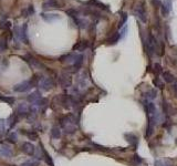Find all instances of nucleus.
I'll return each mask as SVG.
<instances>
[{"mask_svg": "<svg viewBox=\"0 0 177 166\" xmlns=\"http://www.w3.org/2000/svg\"><path fill=\"white\" fill-rule=\"evenodd\" d=\"M11 28V23L8 20H2L0 21V30H5V31H9Z\"/></svg>", "mask_w": 177, "mask_h": 166, "instance_id": "nucleus-22", "label": "nucleus"}, {"mask_svg": "<svg viewBox=\"0 0 177 166\" xmlns=\"http://www.w3.org/2000/svg\"><path fill=\"white\" fill-rule=\"evenodd\" d=\"M134 12H135V15L137 16L138 19L141 20L143 23H146V22H147V15H146L145 8L143 7V5L136 6V8L134 9Z\"/></svg>", "mask_w": 177, "mask_h": 166, "instance_id": "nucleus-5", "label": "nucleus"}, {"mask_svg": "<svg viewBox=\"0 0 177 166\" xmlns=\"http://www.w3.org/2000/svg\"><path fill=\"white\" fill-rule=\"evenodd\" d=\"M61 125L64 129L68 134H72L76 131V125H75V119L72 115H68V116L63 117L61 120Z\"/></svg>", "mask_w": 177, "mask_h": 166, "instance_id": "nucleus-1", "label": "nucleus"}, {"mask_svg": "<svg viewBox=\"0 0 177 166\" xmlns=\"http://www.w3.org/2000/svg\"><path fill=\"white\" fill-rule=\"evenodd\" d=\"M162 76H163V80L165 81L166 83H173L175 81L174 76H173L170 72H167V71L162 72Z\"/></svg>", "mask_w": 177, "mask_h": 166, "instance_id": "nucleus-18", "label": "nucleus"}, {"mask_svg": "<svg viewBox=\"0 0 177 166\" xmlns=\"http://www.w3.org/2000/svg\"><path fill=\"white\" fill-rule=\"evenodd\" d=\"M125 137H126V141L129 142L130 144L136 149L137 147V144H138V137L136 135H134L133 133H126L125 134Z\"/></svg>", "mask_w": 177, "mask_h": 166, "instance_id": "nucleus-10", "label": "nucleus"}, {"mask_svg": "<svg viewBox=\"0 0 177 166\" xmlns=\"http://www.w3.org/2000/svg\"><path fill=\"white\" fill-rule=\"evenodd\" d=\"M18 119H19V116H18V114H16V113H13V114L9 117V127L10 129H12V127L17 124Z\"/></svg>", "mask_w": 177, "mask_h": 166, "instance_id": "nucleus-21", "label": "nucleus"}, {"mask_svg": "<svg viewBox=\"0 0 177 166\" xmlns=\"http://www.w3.org/2000/svg\"><path fill=\"white\" fill-rule=\"evenodd\" d=\"M21 33H22V41L26 44H28V39H27V23H24L23 27L21 28Z\"/></svg>", "mask_w": 177, "mask_h": 166, "instance_id": "nucleus-27", "label": "nucleus"}, {"mask_svg": "<svg viewBox=\"0 0 177 166\" xmlns=\"http://www.w3.org/2000/svg\"><path fill=\"white\" fill-rule=\"evenodd\" d=\"M173 89H174L175 93H176V95H177V80L174 81V85H173Z\"/></svg>", "mask_w": 177, "mask_h": 166, "instance_id": "nucleus-43", "label": "nucleus"}, {"mask_svg": "<svg viewBox=\"0 0 177 166\" xmlns=\"http://www.w3.org/2000/svg\"><path fill=\"white\" fill-rule=\"evenodd\" d=\"M156 48H157V41H156L155 37L153 34L150 33L148 34V38L146 40V52L150 56H152L154 54V52L156 51Z\"/></svg>", "mask_w": 177, "mask_h": 166, "instance_id": "nucleus-2", "label": "nucleus"}, {"mask_svg": "<svg viewBox=\"0 0 177 166\" xmlns=\"http://www.w3.org/2000/svg\"><path fill=\"white\" fill-rule=\"evenodd\" d=\"M160 11H162V15L164 16V17H166V16L170 13V9H172V1L170 0H166L165 2L163 3V5H160Z\"/></svg>", "mask_w": 177, "mask_h": 166, "instance_id": "nucleus-11", "label": "nucleus"}, {"mask_svg": "<svg viewBox=\"0 0 177 166\" xmlns=\"http://www.w3.org/2000/svg\"><path fill=\"white\" fill-rule=\"evenodd\" d=\"M59 7H60V3H59L58 0H46L42 3V8L43 9H51V8H59Z\"/></svg>", "mask_w": 177, "mask_h": 166, "instance_id": "nucleus-12", "label": "nucleus"}, {"mask_svg": "<svg viewBox=\"0 0 177 166\" xmlns=\"http://www.w3.org/2000/svg\"><path fill=\"white\" fill-rule=\"evenodd\" d=\"M75 58H76V56L73 53H69V54H66V56H63L60 58V61L61 62H74Z\"/></svg>", "mask_w": 177, "mask_h": 166, "instance_id": "nucleus-20", "label": "nucleus"}, {"mask_svg": "<svg viewBox=\"0 0 177 166\" xmlns=\"http://www.w3.org/2000/svg\"><path fill=\"white\" fill-rule=\"evenodd\" d=\"M42 99L41 96V93L39 92V91H34V92H32L31 94H29L27 98V100L29 101L30 103H33V104H37V103L39 102L40 100Z\"/></svg>", "mask_w": 177, "mask_h": 166, "instance_id": "nucleus-9", "label": "nucleus"}, {"mask_svg": "<svg viewBox=\"0 0 177 166\" xmlns=\"http://www.w3.org/2000/svg\"><path fill=\"white\" fill-rule=\"evenodd\" d=\"M87 5L92 6V7H97V8H100V9H103V10H109V8H107L106 5L100 2V1H97V0H90V1L87 2Z\"/></svg>", "mask_w": 177, "mask_h": 166, "instance_id": "nucleus-17", "label": "nucleus"}, {"mask_svg": "<svg viewBox=\"0 0 177 166\" xmlns=\"http://www.w3.org/2000/svg\"><path fill=\"white\" fill-rule=\"evenodd\" d=\"M24 134L29 137V139H32V141H36V139H38V135H37V133L33 132V131H30V132L24 133Z\"/></svg>", "mask_w": 177, "mask_h": 166, "instance_id": "nucleus-35", "label": "nucleus"}, {"mask_svg": "<svg viewBox=\"0 0 177 166\" xmlns=\"http://www.w3.org/2000/svg\"><path fill=\"white\" fill-rule=\"evenodd\" d=\"M66 13H68V16H70L73 20L79 18V11L76 9H69L68 11H66Z\"/></svg>", "mask_w": 177, "mask_h": 166, "instance_id": "nucleus-28", "label": "nucleus"}, {"mask_svg": "<svg viewBox=\"0 0 177 166\" xmlns=\"http://www.w3.org/2000/svg\"><path fill=\"white\" fill-rule=\"evenodd\" d=\"M21 149L22 152H23L24 154H27V155H29V156H32L34 154V145L32 144V143H29V142H24L23 144H22L21 146Z\"/></svg>", "mask_w": 177, "mask_h": 166, "instance_id": "nucleus-7", "label": "nucleus"}, {"mask_svg": "<svg viewBox=\"0 0 177 166\" xmlns=\"http://www.w3.org/2000/svg\"><path fill=\"white\" fill-rule=\"evenodd\" d=\"M39 86L44 91H50L56 86V82L52 78H42L39 81Z\"/></svg>", "mask_w": 177, "mask_h": 166, "instance_id": "nucleus-4", "label": "nucleus"}, {"mask_svg": "<svg viewBox=\"0 0 177 166\" xmlns=\"http://www.w3.org/2000/svg\"><path fill=\"white\" fill-rule=\"evenodd\" d=\"M154 84H155V85H157L158 88H163V84L160 82V80H158V78L154 79Z\"/></svg>", "mask_w": 177, "mask_h": 166, "instance_id": "nucleus-40", "label": "nucleus"}, {"mask_svg": "<svg viewBox=\"0 0 177 166\" xmlns=\"http://www.w3.org/2000/svg\"><path fill=\"white\" fill-rule=\"evenodd\" d=\"M20 166H39V162L38 161H28V162H24V163L21 164Z\"/></svg>", "mask_w": 177, "mask_h": 166, "instance_id": "nucleus-36", "label": "nucleus"}, {"mask_svg": "<svg viewBox=\"0 0 177 166\" xmlns=\"http://www.w3.org/2000/svg\"><path fill=\"white\" fill-rule=\"evenodd\" d=\"M42 152H43V156H44V161H46V163L48 164L49 166H54L53 161H52L51 156L49 155V153H48V152H46L43 149H42Z\"/></svg>", "mask_w": 177, "mask_h": 166, "instance_id": "nucleus-25", "label": "nucleus"}, {"mask_svg": "<svg viewBox=\"0 0 177 166\" xmlns=\"http://www.w3.org/2000/svg\"><path fill=\"white\" fill-rule=\"evenodd\" d=\"M41 17H42V19H43L44 21L52 22V21H54V20H58L59 18H60V16L56 15V13H42Z\"/></svg>", "mask_w": 177, "mask_h": 166, "instance_id": "nucleus-15", "label": "nucleus"}, {"mask_svg": "<svg viewBox=\"0 0 177 166\" xmlns=\"http://www.w3.org/2000/svg\"><path fill=\"white\" fill-rule=\"evenodd\" d=\"M156 95H157V91L156 90H150L148 91V92H146V98L147 99H150V100H153V99L156 98Z\"/></svg>", "mask_w": 177, "mask_h": 166, "instance_id": "nucleus-34", "label": "nucleus"}, {"mask_svg": "<svg viewBox=\"0 0 177 166\" xmlns=\"http://www.w3.org/2000/svg\"><path fill=\"white\" fill-rule=\"evenodd\" d=\"M5 133V121L0 120V134Z\"/></svg>", "mask_w": 177, "mask_h": 166, "instance_id": "nucleus-39", "label": "nucleus"}, {"mask_svg": "<svg viewBox=\"0 0 177 166\" xmlns=\"http://www.w3.org/2000/svg\"><path fill=\"white\" fill-rule=\"evenodd\" d=\"M126 20H127V13L124 12L123 15H122V20H121V21H120V25H119V27H120V28H121L122 26H123L124 23H125Z\"/></svg>", "mask_w": 177, "mask_h": 166, "instance_id": "nucleus-38", "label": "nucleus"}, {"mask_svg": "<svg viewBox=\"0 0 177 166\" xmlns=\"http://www.w3.org/2000/svg\"><path fill=\"white\" fill-rule=\"evenodd\" d=\"M87 46H89V42L86 40H81V41H79L78 43L73 46V50L74 51H84Z\"/></svg>", "mask_w": 177, "mask_h": 166, "instance_id": "nucleus-13", "label": "nucleus"}, {"mask_svg": "<svg viewBox=\"0 0 177 166\" xmlns=\"http://www.w3.org/2000/svg\"><path fill=\"white\" fill-rule=\"evenodd\" d=\"M12 149L7 145H2L0 147V155H2L5 157H11L12 156Z\"/></svg>", "mask_w": 177, "mask_h": 166, "instance_id": "nucleus-16", "label": "nucleus"}, {"mask_svg": "<svg viewBox=\"0 0 177 166\" xmlns=\"http://www.w3.org/2000/svg\"><path fill=\"white\" fill-rule=\"evenodd\" d=\"M153 5L155 7H160V0H153Z\"/></svg>", "mask_w": 177, "mask_h": 166, "instance_id": "nucleus-42", "label": "nucleus"}, {"mask_svg": "<svg viewBox=\"0 0 177 166\" xmlns=\"http://www.w3.org/2000/svg\"><path fill=\"white\" fill-rule=\"evenodd\" d=\"M8 48V42H7V38L2 37L0 39V52H5Z\"/></svg>", "mask_w": 177, "mask_h": 166, "instance_id": "nucleus-24", "label": "nucleus"}, {"mask_svg": "<svg viewBox=\"0 0 177 166\" xmlns=\"http://www.w3.org/2000/svg\"><path fill=\"white\" fill-rule=\"evenodd\" d=\"M154 72H155L156 76H158L160 73H162V66H160L158 63L154 64Z\"/></svg>", "mask_w": 177, "mask_h": 166, "instance_id": "nucleus-37", "label": "nucleus"}, {"mask_svg": "<svg viewBox=\"0 0 177 166\" xmlns=\"http://www.w3.org/2000/svg\"><path fill=\"white\" fill-rule=\"evenodd\" d=\"M155 166H174V165L168 159H165V161L164 159H157V161H155Z\"/></svg>", "mask_w": 177, "mask_h": 166, "instance_id": "nucleus-23", "label": "nucleus"}, {"mask_svg": "<svg viewBox=\"0 0 177 166\" xmlns=\"http://www.w3.org/2000/svg\"><path fill=\"white\" fill-rule=\"evenodd\" d=\"M154 131V117H150L148 119V126H147V132H146V136L150 137L153 134Z\"/></svg>", "mask_w": 177, "mask_h": 166, "instance_id": "nucleus-19", "label": "nucleus"}, {"mask_svg": "<svg viewBox=\"0 0 177 166\" xmlns=\"http://www.w3.org/2000/svg\"><path fill=\"white\" fill-rule=\"evenodd\" d=\"M29 111H30V106L26 103H21V104L18 106V116L20 117H23V116H28L29 114Z\"/></svg>", "mask_w": 177, "mask_h": 166, "instance_id": "nucleus-8", "label": "nucleus"}, {"mask_svg": "<svg viewBox=\"0 0 177 166\" xmlns=\"http://www.w3.org/2000/svg\"><path fill=\"white\" fill-rule=\"evenodd\" d=\"M0 95H1V94H0Z\"/></svg>", "mask_w": 177, "mask_h": 166, "instance_id": "nucleus-44", "label": "nucleus"}, {"mask_svg": "<svg viewBox=\"0 0 177 166\" xmlns=\"http://www.w3.org/2000/svg\"><path fill=\"white\" fill-rule=\"evenodd\" d=\"M8 142H10V143H12V144H15V143H17V139H18V136L17 134H16L15 132H11L9 135H8Z\"/></svg>", "mask_w": 177, "mask_h": 166, "instance_id": "nucleus-31", "label": "nucleus"}, {"mask_svg": "<svg viewBox=\"0 0 177 166\" xmlns=\"http://www.w3.org/2000/svg\"><path fill=\"white\" fill-rule=\"evenodd\" d=\"M120 38H121V36H120L119 33H115L113 37H111L109 40H107V43H109V44H115V43H117V42H119V40H120Z\"/></svg>", "mask_w": 177, "mask_h": 166, "instance_id": "nucleus-29", "label": "nucleus"}, {"mask_svg": "<svg viewBox=\"0 0 177 166\" xmlns=\"http://www.w3.org/2000/svg\"><path fill=\"white\" fill-rule=\"evenodd\" d=\"M134 159H135L136 163H142V159H141L140 156H138L137 154H135V155H134Z\"/></svg>", "mask_w": 177, "mask_h": 166, "instance_id": "nucleus-41", "label": "nucleus"}, {"mask_svg": "<svg viewBox=\"0 0 177 166\" xmlns=\"http://www.w3.org/2000/svg\"><path fill=\"white\" fill-rule=\"evenodd\" d=\"M34 86V84L32 83L31 80L29 81H23V82L21 83H18V84H16L15 86H13V91L15 92H27V91H29L30 89H32Z\"/></svg>", "mask_w": 177, "mask_h": 166, "instance_id": "nucleus-3", "label": "nucleus"}, {"mask_svg": "<svg viewBox=\"0 0 177 166\" xmlns=\"http://www.w3.org/2000/svg\"><path fill=\"white\" fill-rule=\"evenodd\" d=\"M83 59H84V56H83L82 54H79V56H76V58H75L74 62H73V66H72V68L74 69V71H78L79 69L82 66Z\"/></svg>", "mask_w": 177, "mask_h": 166, "instance_id": "nucleus-14", "label": "nucleus"}, {"mask_svg": "<svg viewBox=\"0 0 177 166\" xmlns=\"http://www.w3.org/2000/svg\"><path fill=\"white\" fill-rule=\"evenodd\" d=\"M51 135L53 139H60L61 136V131L58 126H53L52 127V131H51Z\"/></svg>", "mask_w": 177, "mask_h": 166, "instance_id": "nucleus-26", "label": "nucleus"}, {"mask_svg": "<svg viewBox=\"0 0 177 166\" xmlns=\"http://www.w3.org/2000/svg\"><path fill=\"white\" fill-rule=\"evenodd\" d=\"M59 83L62 88H69L72 84V79H71V76L68 73H62L60 76H59Z\"/></svg>", "mask_w": 177, "mask_h": 166, "instance_id": "nucleus-6", "label": "nucleus"}, {"mask_svg": "<svg viewBox=\"0 0 177 166\" xmlns=\"http://www.w3.org/2000/svg\"><path fill=\"white\" fill-rule=\"evenodd\" d=\"M0 101H3V102L8 103V104H13L15 103V98H11V96H1L0 95Z\"/></svg>", "mask_w": 177, "mask_h": 166, "instance_id": "nucleus-32", "label": "nucleus"}, {"mask_svg": "<svg viewBox=\"0 0 177 166\" xmlns=\"http://www.w3.org/2000/svg\"><path fill=\"white\" fill-rule=\"evenodd\" d=\"M33 13H34V9H33V7H32V6H29L27 9L22 11V15H23V17H29V16L33 15Z\"/></svg>", "mask_w": 177, "mask_h": 166, "instance_id": "nucleus-30", "label": "nucleus"}, {"mask_svg": "<svg viewBox=\"0 0 177 166\" xmlns=\"http://www.w3.org/2000/svg\"><path fill=\"white\" fill-rule=\"evenodd\" d=\"M146 110H147V112L150 113V114H155V112H156V108H155V104H154V103H147V109H146Z\"/></svg>", "mask_w": 177, "mask_h": 166, "instance_id": "nucleus-33", "label": "nucleus"}]
</instances>
